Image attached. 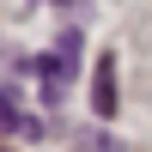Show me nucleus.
Masks as SVG:
<instances>
[{"mask_svg": "<svg viewBox=\"0 0 152 152\" xmlns=\"http://www.w3.org/2000/svg\"><path fill=\"white\" fill-rule=\"evenodd\" d=\"M73 73H79V31H61L55 55L37 67V79H43V104H61V91L73 85Z\"/></svg>", "mask_w": 152, "mask_h": 152, "instance_id": "nucleus-1", "label": "nucleus"}, {"mask_svg": "<svg viewBox=\"0 0 152 152\" xmlns=\"http://www.w3.org/2000/svg\"><path fill=\"white\" fill-rule=\"evenodd\" d=\"M91 110H97V116H110V110H116V61H110V55H97V79H91Z\"/></svg>", "mask_w": 152, "mask_h": 152, "instance_id": "nucleus-2", "label": "nucleus"}, {"mask_svg": "<svg viewBox=\"0 0 152 152\" xmlns=\"http://www.w3.org/2000/svg\"><path fill=\"white\" fill-rule=\"evenodd\" d=\"M12 128H24V134H43V122H31L18 110V91H0V134H12Z\"/></svg>", "mask_w": 152, "mask_h": 152, "instance_id": "nucleus-3", "label": "nucleus"}, {"mask_svg": "<svg viewBox=\"0 0 152 152\" xmlns=\"http://www.w3.org/2000/svg\"><path fill=\"white\" fill-rule=\"evenodd\" d=\"M61 6H79V0H61Z\"/></svg>", "mask_w": 152, "mask_h": 152, "instance_id": "nucleus-4", "label": "nucleus"}]
</instances>
